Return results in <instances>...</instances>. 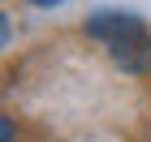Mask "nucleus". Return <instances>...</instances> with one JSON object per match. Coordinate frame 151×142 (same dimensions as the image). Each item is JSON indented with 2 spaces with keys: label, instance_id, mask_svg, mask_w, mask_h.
I'll use <instances>...</instances> for the list:
<instances>
[{
  "label": "nucleus",
  "instance_id": "nucleus-1",
  "mask_svg": "<svg viewBox=\"0 0 151 142\" xmlns=\"http://www.w3.org/2000/svg\"><path fill=\"white\" fill-rule=\"evenodd\" d=\"M108 56L125 73H151V30H134L125 39H112L108 43Z\"/></svg>",
  "mask_w": 151,
  "mask_h": 142
},
{
  "label": "nucleus",
  "instance_id": "nucleus-2",
  "mask_svg": "<svg viewBox=\"0 0 151 142\" xmlns=\"http://www.w3.org/2000/svg\"><path fill=\"white\" fill-rule=\"evenodd\" d=\"M134 30H147V22H142L138 13H121V9H104V13H95L91 22H86V35L104 39V43L125 39V35H134Z\"/></svg>",
  "mask_w": 151,
  "mask_h": 142
},
{
  "label": "nucleus",
  "instance_id": "nucleus-3",
  "mask_svg": "<svg viewBox=\"0 0 151 142\" xmlns=\"http://www.w3.org/2000/svg\"><path fill=\"white\" fill-rule=\"evenodd\" d=\"M30 4H60V0H30Z\"/></svg>",
  "mask_w": 151,
  "mask_h": 142
}]
</instances>
